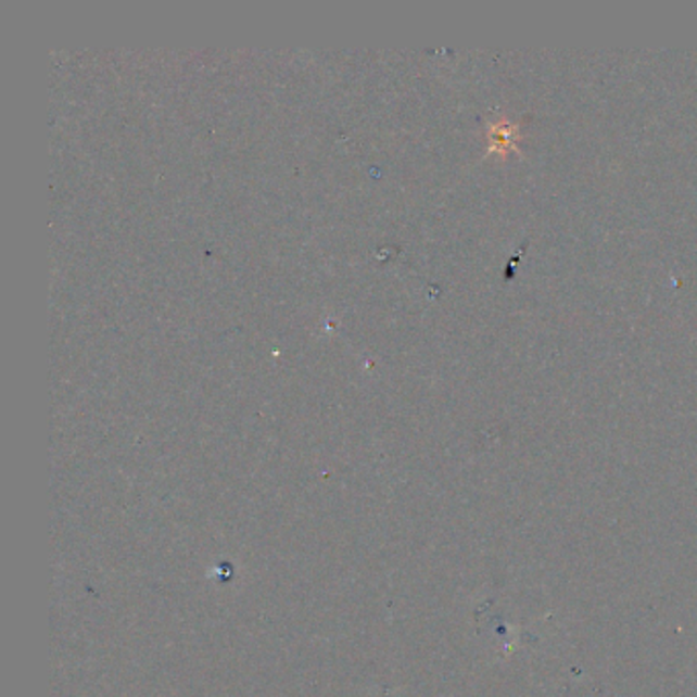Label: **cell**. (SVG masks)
<instances>
[{
	"label": "cell",
	"instance_id": "obj_1",
	"mask_svg": "<svg viewBox=\"0 0 697 697\" xmlns=\"http://www.w3.org/2000/svg\"><path fill=\"white\" fill-rule=\"evenodd\" d=\"M522 138V123L509 119L507 115H499L485 125V154H497L502 157L520 154Z\"/></svg>",
	"mask_w": 697,
	"mask_h": 697
}]
</instances>
